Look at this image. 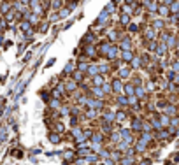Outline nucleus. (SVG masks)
I'll list each match as a JSON object with an SVG mask.
<instances>
[{
  "instance_id": "f3484780",
  "label": "nucleus",
  "mask_w": 179,
  "mask_h": 165,
  "mask_svg": "<svg viewBox=\"0 0 179 165\" xmlns=\"http://www.w3.org/2000/svg\"><path fill=\"white\" fill-rule=\"evenodd\" d=\"M119 21H121V25H130V14H121V18H119Z\"/></svg>"
},
{
  "instance_id": "9b49d317",
  "label": "nucleus",
  "mask_w": 179,
  "mask_h": 165,
  "mask_svg": "<svg viewBox=\"0 0 179 165\" xmlns=\"http://www.w3.org/2000/svg\"><path fill=\"white\" fill-rule=\"evenodd\" d=\"M49 107H51V109H60V107H62L60 99H53V97H51V100H49Z\"/></svg>"
},
{
  "instance_id": "6ab92c4d",
  "label": "nucleus",
  "mask_w": 179,
  "mask_h": 165,
  "mask_svg": "<svg viewBox=\"0 0 179 165\" xmlns=\"http://www.w3.org/2000/svg\"><path fill=\"white\" fill-rule=\"evenodd\" d=\"M63 130H65L63 123H62V121H56V125H54V132H56V133H62Z\"/></svg>"
},
{
  "instance_id": "9d476101",
  "label": "nucleus",
  "mask_w": 179,
  "mask_h": 165,
  "mask_svg": "<svg viewBox=\"0 0 179 165\" xmlns=\"http://www.w3.org/2000/svg\"><path fill=\"white\" fill-rule=\"evenodd\" d=\"M118 74H119V77H128V76H130V69H128V67H126V65L119 67Z\"/></svg>"
},
{
  "instance_id": "2eb2a0df",
  "label": "nucleus",
  "mask_w": 179,
  "mask_h": 165,
  "mask_svg": "<svg viewBox=\"0 0 179 165\" xmlns=\"http://www.w3.org/2000/svg\"><path fill=\"white\" fill-rule=\"evenodd\" d=\"M95 51H97L95 46H86V58H93V56H95Z\"/></svg>"
},
{
  "instance_id": "cd10ccee",
  "label": "nucleus",
  "mask_w": 179,
  "mask_h": 165,
  "mask_svg": "<svg viewBox=\"0 0 179 165\" xmlns=\"http://www.w3.org/2000/svg\"><path fill=\"white\" fill-rule=\"evenodd\" d=\"M123 12H125V14H132V7L130 6H123Z\"/></svg>"
},
{
  "instance_id": "a878e982",
  "label": "nucleus",
  "mask_w": 179,
  "mask_h": 165,
  "mask_svg": "<svg viewBox=\"0 0 179 165\" xmlns=\"http://www.w3.org/2000/svg\"><path fill=\"white\" fill-rule=\"evenodd\" d=\"M6 27H7L6 19H2V18H0V33H2V32H4V30H6Z\"/></svg>"
},
{
  "instance_id": "f8f14e48",
  "label": "nucleus",
  "mask_w": 179,
  "mask_h": 165,
  "mask_svg": "<svg viewBox=\"0 0 179 165\" xmlns=\"http://www.w3.org/2000/svg\"><path fill=\"white\" fill-rule=\"evenodd\" d=\"M86 74L88 76H97L98 74V65H88V70H86Z\"/></svg>"
},
{
  "instance_id": "393cba45",
  "label": "nucleus",
  "mask_w": 179,
  "mask_h": 165,
  "mask_svg": "<svg viewBox=\"0 0 179 165\" xmlns=\"http://www.w3.org/2000/svg\"><path fill=\"white\" fill-rule=\"evenodd\" d=\"M134 95L139 97V99H142V97H144V90H142V88H135V93H134Z\"/></svg>"
},
{
  "instance_id": "c756f323",
  "label": "nucleus",
  "mask_w": 179,
  "mask_h": 165,
  "mask_svg": "<svg viewBox=\"0 0 179 165\" xmlns=\"http://www.w3.org/2000/svg\"><path fill=\"white\" fill-rule=\"evenodd\" d=\"M4 44V35H2V33H0V46Z\"/></svg>"
},
{
  "instance_id": "bb28decb",
  "label": "nucleus",
  "mask_w": 179,
  "mask_h": 165,
  "mask_svg": "<svg viewBox=\"0 0 179 165\" xmlns=\"http://www.w3.org/2000/svg\"><path fill=\"white\" fill-rule=\"evenodd\" d=\"M128 30H130V32H137V30H139V27H137V25H134V23H130V25H128Z\"/></svg>"
},
{
  "instance_id": "5701e85b",
  "label": "nucleus",
  "mask_w": 179,
  "mask_h": 165,
  "mask_svg": "<svg viewBox=\"0 0 179 165\" xmlns=\"http://www.w3.org/2000/svg\"><path fill=\"white\" fill-rule=\"evenodd\" d=\"M118 104L119 105H126V104H128V99L123 97V95H119V97H118Z\"/></svg>"
},
{
  "instance_id": "f257e3e1",
  "label": "nucleus",
  "mask_w": 179,
  "mask_h": 165,
  "mask_svg": "<svg viewBox=\"0 0 179 165\" xmlns=\"http://www.w3.org/2000/svg\"><path fill=\"white\" fill-rule=\"evenodd\" d=\"M118 53H119V48H118V46H113V44H111V48H109V51H107V55H105V56H107V60L113 61V60H116V58H118Z\"/></svg>"
},
{
  "instance_id": "4be33fe9",
  "label": "nucleus",
  "mask_w": 179,
  "mask_h": 165,
  "mask_svg": "<svg viewBox=\"0 0 179 165\" xmlns=\"http://www.w3.org/2000/svg\"><path fill=\"white\" fill-rule=\"evenodd\" d=\"M69 12H70V9H67V7H62V9H60V12H58V18H65Z\"/></svg>"
},
{
  "instance_id": "1a4fd4ad",
  "label": "nucleus",
  "mask_w": 179,
  "mask_h": 165,
  "mask_svg": "<svg viewBox=\"0 0 179 165\" xmlns=\"http://www.w3.org/2000/svg\"><path fill=\"white\" fill-rule=\"evenodd\" d=\"M119 48L123 51H130V48H132V44H130V39L126 37V39H123L121 40V44H119Z\"/></svg>"
},
{
  "instance_id": "4468645a",
  "label": "nucleus",
  "mask_w": 179,
  "mask_h": 165,
  "mask_svg": "<svg viewBox=\"0 0 179 165\" xmlns=\"http://www.w3.org/2000/svg\"><path fill=\"white\" fill-rule=\"evenodd\" d=\"M76 70V67H74V63L72 61H69L65 65V69H63V76H67V74H72V72Z\"/></svg>"
},
{
  "instance_id": "ddd939ff",
  "label": "nucleus",
  "mask_w": 179,
  "mask_h": 165,
  "mask_svg": "<svg viewBox=\"0 0 179 165\" xmlns=\"http://www.w3.org/2000/svg\"><path fill=\"white\" fill-rule=\"evenodd\" d=\"M123 91H125L128 97H132V95L135 93V88H134L132 84H123Z\"/></svg>"
},
{
  "instance_id": "423d86ee",
  "label": "nucleus",
  "mask_w": 179,
  "mask_h": 165,
  "mask_svg": "<svg viewBox=\"0 0 179 165\" xmlns=\"http://www.w3.org/2000/svg\"><path fill=\"white\" fill-rule=\"evenodd\" d=\"M109 48H111V42H109V40H105V42H102V44L98 46V51H100V55H107Z\"/></svg>"
},
{
  "instance_id": "39448f33",
  "label": "nucleus",
  "mask_w": 179,
  "mask_h": 165,
  "mask_svg": "<svg viewBox=\"0 0 179 165\" xmlns=\"http://www.w3.org/2000/svg\"><path fill=\"white\" fill-rule=\"evenodd\" d=\"M92 82H93V86H102V84H104V76H102V74L93 76L92 77Z\"/></svg>"
},
{
  "instance_id": "7ed1b4c3",
  "label": "nucleus",
  "mask_w": 179,
  "mask_h": 165,
  "mask_svg": "<svg viewBox=\"0 0 179 165\" xmlns=\"http://www.w3.org/2000/svg\"><path fill=\"white\" fill-rule=\"evenodd\" d=\"M65 90H67V93H72V91H76V90H77V82L72 81V79L65 81Z\"/></svg>"
},
{
  "instance_id": "a211bd4d",
  "label": "nucleus",
  "mask_w": 179,
  "mask_h": 165,
  "mask_svg": "<svg viewBox=\"0 0 179 165\" xmlns=\"http://www.w3.org/2000/svg\"><path fill=\"white\" fill-rule=\"evenodd\" d=\"M132 123H134V125H132V130H135V132H137V130H141V128H142V121L141 120H134Z\"/></svg>"
},
{
  "instance_id": "6e6552de",
  "label": "nucleus",
  "mask_w": 179,
  "mask_h": 165,
  "mask_svg": "<svg viewBox=\"0 0 179 165\" xmlns=\"http://www.w3.org/2000/svg\"><path fill=\"white\" fill-rule=\"evenodd\" d=\"M49 141H51L53 144H60V142H62V137H60V133L51 132V133H49Z\"/></svg>"
},
{
  "instance_id": "b1692460",
  "label": "nucleus",
  "mask_w": 179,
  "mask_h": 165,
  "mask_svg": "<svg viewBox=\"0 0 179 165\" xmlns=\"http://www.w3.org/2000/svg\"><path fill=\"white\" fill-rule=\"evenodd\" d=\"M132 65H134V69H139V67H141V60L134 56V58H132Z\"/></svg>"
},
{
  "instance_id": "0eeeda50",
  "label": "nucleus",
  "mask_w": 179,
  "mask_h": 165,
  "mask_svg": "<svg viewBox=\"0 0 179 165\" xmlns=\"http://www.w3.org/2000/svg\"><path fill=\"white\" fill-rule=\"evenodd\" d=\"M132 58H134V53L130 51H121V60L123 61H132Z\"/></svg>"
},
{
  "instance_id": "c85d7f7f",
  "label": "nucleus",
  "mask_w": 179,
  "mask_h": 165,
  "mask_svg": "<svg viewBox=\"0 0 179 165\" xmlns=\"http://www.w3.org/2000/svg\"><path fill=\"white\" fill-rule=\"evenodd\" d=\"M158 11H160V14H163V16H165V14H167V12H168V9H167V7H160V9H158Z\"/></svg>"
},
{
  "instance_id": "f03ea898",
  "label": "nucleus",
  "mask_w": 179,
  "mask_h": 165,
  "mask_svg": "<svg viewBox=\"0 0 179 165\" xmlns=\"http://www.w3.org/2000/svg\"><path fill=\"white\" fill-rule=\"evenodd\" d=\"M111 88H113L114 93H121V91H123V82H121V79H119V77L113 79V84H111Z\"/></svg>"
},
{
  "instance_id": "dca6fc26",
  "label": "nucleus",
  "mask_w": 179,
  "mask_h": 165,
  "mask_svg": "<svg viewBox=\"0 0 179 165\" xmlns=\"http://www.w3.org/2000/svg\"><path fill=\"white\" fill-rule=\"evenodd\" d=\"M102 91H104V95H107V93H113V88H111V82H104L102 86Z\"/></svg>"
},
{
  "instance_id": "412c9836",
  "label": "nucleus",
  "mask_w": 179,
  "mask_h": 165,
  "mask_svg": "<svg viewBox=\"0 0 179 165\" xmlns=\"http://www.w3.org/2000/svg\"><path fill=\"white\" fill-rule=\"evenodd\" d=\"M76 158V153L72 151V149H67L65 151V160H74Z\"/></svg>"
},
{
  "instance_id": "20e7f679",
  "label": "nucleus",
  "mask_w": 179,
  "mask_h": 165,
  "mask_svg": "<svg viewBox=\"0 0 179 165\" xmlns=\"http://www.w3.org/2000/svg\"><path fill=\"white\" fill-rule=\"evenodd\" d=\"M70 76H72V81H76L77 84H79V82H81L83 79H84V74H83L81 70H77V69H76V70H74V72H72Z\"/></svg>"
},
{
  "instance_id": "aec40b11",
  "label": "nucleus",
  "mask_w": 179,
  "mask_h": 165,
  "mask_svg": "<svg viewBox=\"0 0 179 165\" xmlns=\"http://www.w3.org/2000/svg\"><path fill=\"white\" fill-rule=\"evenodd\" d=\"M109 156H111V153H109L107 149H100V151H98V158H109Z\"/></svg>"
}]
</instances>
